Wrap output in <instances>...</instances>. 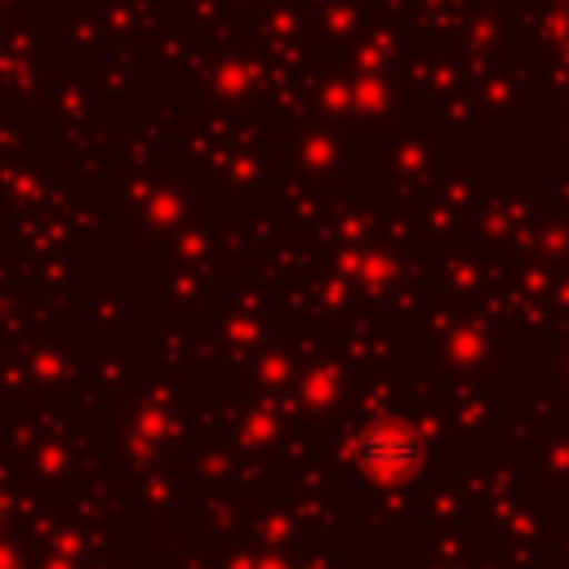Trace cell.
<instances>
[{"instance_id":"1","label":"cell","mask_w":569,"mask_h":569,"mask_svg":"<svg viewBox=\"0 0 569 569\" xmlns=\"http://www.w3.org/2000/svg\"><path fill=\"white\" fill-rule=\"evenodd\" d=\"M418 462H422V445H418V436H413L409 427H400V422H382V427H373V431L360 440V467H365L369 476L400 480V476H409Z\"/></svg>"}]
</instances>
